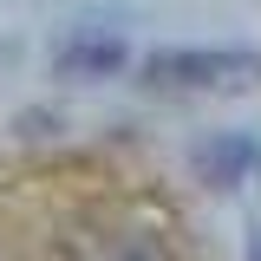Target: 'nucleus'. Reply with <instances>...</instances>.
Segmentation results:
<instances>
[{
    "instance_id": "nucleus-3",
    "label": "nucleus",
    "mask_w": 261,
    "mask_h": 261,
    "mask_svg": "<svg viewBox=\"0 0 261 261\" xmlns=\"http://www.w3.org/2000/svg\"><path fill=\"white\" fill-rule=\"evenodd\" d=\"M124 65V39H72V46H59V72L65 79H98V72H118Z\"/></svg>"
},
{
    "instance_id": "nucleus-1",
    "label": "nucleus",
    "mask_w": 261,
    "mask_h": 261,
    "mask_svg": "<svg viewBox=\"0 0 261 261\" xmlns=\"http://www.w3.org/2000/svg\"><path fill=\"white\" fill-rule=\"evenodd\" d=\"M144 79L157 92H235L261 79V53H235V46H170L144 59Z\"/></svg>"
},
{
    "instance_id": "nucleus-2",
    "label": "nucleus",
    "mask_w": 261,
    "mask_h": 261,
    "mask_svg": "<svg viewBox=\"0 0 261 261\" xmlns=\"http://www.w3.org/2000/svg\"><path fill=\"white\" fill-rule=\"evenodd\" d=\"M196 170H202L216 190H235L248 170H261V144L255 137H235V130H228V137H209V144L196 150Z\"/></svg>"
},
{
    "instance_id": "nucleus-4",
    "label": "nucleus",
    "mask_w": 261,
    "mask_h": 261,
    "mask_svg": "<svg viewBox=\"0 0 261 261\" xmlns=\"http://www.w3.org/2000/svg\"><path fill=\"white\" fill-rule=\"evenodd\" d=\"M248 255H255V261H261V228H255V248H248Z\"/></svg>"
}]
</instances>
